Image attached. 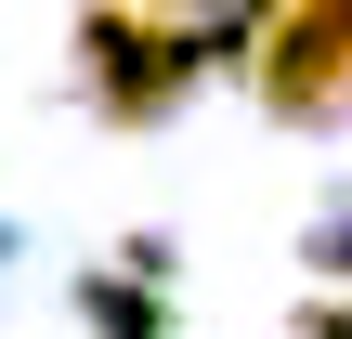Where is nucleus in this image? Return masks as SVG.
<instances>
[{"label":"nucleus","instance_id":"obj_2","mask_svg":"<svg viewBox=\"0 0 352 339\" xmlns=\"http://www.w3.org/2000/svg\"><path fill=\"white\" fill-rule=\"evenodd\" d=\"M261 52V105L274 118H340V91H352V13H261L248 26Z\"/></svg>","mask_w":352,"mask_h":339},{"label":"nucleus","instance_id":"obj_1","mask_svg":"<svg viewBox=\"0 0 352 339\" xmlns=\"http://www.w3.org/2000/svg\"><path fill=\"white\" fill-rule=\"evenodd\" d=\"M248 26H157V13H91L78 26V65H91V105L104 118H170L183 105V78L209 65V52H235Z\"/></svg>","mask_w":352,"mask_h":339}]
</instances>
